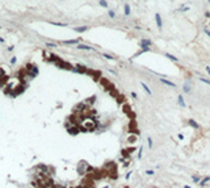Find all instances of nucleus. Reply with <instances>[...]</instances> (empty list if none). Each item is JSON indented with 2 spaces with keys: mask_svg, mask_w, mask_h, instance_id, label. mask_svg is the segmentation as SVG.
<instances>
[{
  "mask_svg": "<svg viewBox=\"0 0 210 188\" xmlns=\"http://www.w3.org/2000/svg\"><path fill=\"white\" fill-rule=\"evenodd\" d=\"M46 45H47V46H50V47H55L56 46L55 43H46Z\"/></svg>",
  "mask_w": 210,
  "mask_h": 188,
  "instance_id": "nucleus-33",
  "label": "nucleus"
},
{
  "mask_svg": "<svg viewBox=\"0 0 210 188\" xmlns=\"http://www.w3.org/2000/svg\"><path fill=\"white\" fill-rule=\"evenodd\" d=\"M16 61H17V58H16V57H13V58L11 59V62H12V63H14V62H16Z\"/></svg>",
  "mask_w": 210,
  "mask_h": 188,
  "instance_id": "nucleus-34",
  "label": "nucleus"
},
{
  "mask_svg": "<svg viewBox=\"0 0 210 188\" xmlns=\"http://www.w3.org/2000/svg\"><path fill=\"white\" fill-rule=\"evenodd\" d=\"M160 83H163V84L168 86V87L176 88V83H172V82H169V80H167V79H166V78H160Z\"/></svg>",
  "mask_w": 210,
  "mask_h": 188,
  "instance_id": "nucleus-3",
  "label": "nucleus"
},
{
  "mask_svg": "<svg viewBox=\"0 0 210 188\" xmlns=\"http://www.w3.org/2000/svg\"><path fill=\"white\" fill-rule=\"evenodd\" d=\"M77 49H79V50H88V51H93V47L88 46V45H83V43L77 45Z\"/></svg>",
  "mask_w": 210,
  "mask_h": 188,
  "instance_id": "nucleus-8",
  "label": "nucleus"
},
{
  "mask_svg": "<svg viewBox=\"0 0 210 188\" xmlns=\"http://www.w3.org/2000/svg\"><path fill=\"white\" fill-rule=\"evenodd\" d=\"M184 188H192V187H190V186H185Z\"/></svg>",
  "mask_w": 210,
  "mask_h": 188,
  "instance_id": "nucleus-36",
  "label": "nucleus"
},
{
  "mask_svg": "<svg viewBox=\"0 0 210 188\" xmlns=\"http://www.w3.org/2000/svg\"><path fill=\"white\" fill-rule=\"evenodd\" d=\"M147 145H148V149H152V147H154V142H152V138H151V137H147Z\"/></svg>",
  "mask_w": 210,
  "mask_h": 188,
  "instance_id": "nucleus-16",
  "label": "nucleus"
},
{
  "mask_svg": "<svg viewBox=\"0 0 210 188\" xmlns=\"http://www.w3.org/2000/svg\"><path fill=\"white\" fill-rule=\"evenodd\" d=\"M140 86H142V88H143V89H145V91H146V94H147V95H152L151 89L148 88V86H147L146 83H143V82H142V83H140Z\"/></svg>",
  "mask_w": 210,
  "mask_h": 188,
  "instance_id": "nucleus-12",
  "label": "nucleus"
},
{
  "mask_svg": "<svg viewBox=\"0 0 210 188\" xmlns=\"http://www.w3.org/2000/svg\"><path fill=\"white\" fill-rule=\"evenodd\" d=\"M80 38H76V40H68V41H62L63 45H79L80 42Z\"/></svg>",
  "mask_w": 210,
  "mask_h": 188,
  "instance_id": "nucleus-6",
  "label": "nucleus"
},
{
  "mask_svg": "<svg viewBox=\"0 0 210 188\" xmlns=\"http://www.w3.org/2000/svg\"><path fill=\"white\" fill-rule=\"evenodd\" d=\"M205 70H206V72H208V75L210 76V66H209V65H206V66H205Z\"/></svg>",
  "mask_w": 210,
  "mask_h": 188,
  "instance_id": "nucleus-28",
  "label": "nucleus"
},
{
  "mask_svg": "<svg viewBox=\"0 0 210 188\" xmlns=\"http://www.w3.org/2000/svg\"><path fill=\"white\" fill-rule=\"evenodd\" d=\"M145 174L148 175V176H154V175H155V171H154V170H146Z\"/></svg>",
  "mask_w": 210,
  "mask_h": 188,
  "instance_id": "nucleus-21",
  "label": "nucleus"
},
{
  "mask_svg": "<svg viewBox=\"0 0 210 188\" xmlns=\"http://www.w3.org/2000/svg\"><path fill=\"white\" fill-rule=\"evenodd\" d=\"M124 12H125V14H126V16H129V14H130V5H129V4H125V8H124Z\"/></svg>",
  "mask_w": 210,
  "mask_h": 188,
  "instance_id": "nucleus-18",
  "label": "nucleus"
},
{
  "mask_svg": "<svg viewBox=\"0 0 210 188\" xmlns=\"http://www.w3.org/2000/svg\"><path fill=\"white\" fill-rule=\"evenodd\" d=\"M208 1H209V3H210V0H208Z\"/></svg>",
  "mask_w": 210,
  "mask_h": 188,
  "instance_id": "nucleus-37",
  "label": "nucleus"
},
{
  "mask_svg": "<svg viewBox=\"0 0 210 188\" xmlns=\"http://www.w3.org/2000/svg\"><path fill=\"white\" fill-rule=\"evenodd\" d=\"M50 24H53V25H56V26H67V24H64V22H55V21H50Z\"/></svg>",
  "mask_w": 210,
  "mask_h": 188,
  "instance_id": "nucleus-22",
  "label": "nucleus"
},
{
  "mask_svg": "<svg viewBox=\"0 0 210 188\" xmlns=\"http://www.w3.org/2000/svg\"><path fill=\"white\" fill-rule=\"evenodd\" d=\"M131 175H133V171H129L127 174H126V179H129V178L131 176Z\"/></svg>",
  "mask_w": 210,
  "mask_h": 188,
  "instance_id": "nucleus-29",
  "label": "nucleus"
},
{
  "mask_svg": "<svg viewBox=\"0 0 210 188\" xmlns=\"http://www.w3.org/2000/svg\"><path fill=\"white\" fill-rule=\"evenodd\" d=\"M103 57H105L106 59H109V61H112V59H114V57L110 55V54H106V53H103Z\"/></svg>",
  "mask_w": 210,
  "mask_h": 188,
  "instance_id": "nucleus-24",
  "label": "nucleus"
},
{
  "mask_svg": "<svg viewBox=\"0 0 210 188\" xmlns=\"http://www.w3.org/2000/svg\"><path fill=\"white\" fill-rule=\"evenodd\" d=\"M82 125H83V128L85 130H95V128H96V121L95 120H92V118H85L83 122H82Z\"/></svg>",
  "mask_w": 210,
  "mask_h": 188,
  "instance_id": "nucleus-2",
  "label": "nucleus"
},
{
  "mask_svg": "<svg viewBox=\"0 0 210 188\" xmlns=\"http://www.w3.org/2000/svg\"><path fill=\"white\" fill-rule=\"evenodd\" d=\"M98 4H100L101 7H104V8H108V1L106 0H98Z\"/></svg>",
  "mask_w": 210,
  "mask_h": 188,
  "instance_id": "nucleus-20",
  "label": "nucleus"
},
{
  "mask_svg": "<svg viewBox=\"0 0 210 188\" xmlns=\"http://www.w3.org/2000/svg\"><path fill=\"white\" fill-rule=\"evenodd\" d=\"M208 181H210V176H205V178H202V179H201V181H200V187H205L206 186V183H208Z\"/></svg>",
  "mask_w": 210,
  "mask_h": 188,
  "instance_id": "nucleus-11",
  "label": "nucleus"
},
{
  "mask_svg": "<svg viewBox=\"0 0 210 188\" xmlns=\"http://www.w3.org/2000/svg\"><path fill=\"white\" fill-rule=\"evenodd\" d=\"M177 138L180 139V141H182V139H184V134H182V133H179V134H177Z\"/></svg>",
  "mask_w": 210,
  "mask_h": 188,
  "instance_id": "nucleus-27",
  "label": "nucleus"
},
{
  "mask_svg": "<svg viewBox=\"0 0 210 188\" xmlns=\"http://www.w3.org/2000/svg\"><path fill=\"white\" fill-rule=\"evenodd\" d=\"M177 12H187V11H189V7H187V5H181V7L179 8V9H176Z\"/></svg>",
  "mask_w": 210,
  "mask_h": 188,
  "instance_id": "nucleus-17",
  "label": "nucleus"
},
{
  "mask_svg": "<svg viewBox=\"0 0 210 188\" xmlns=\"http://www.w3.org/2000/svg\"><path fill=\"white\" fill-rule=\"evenodd\" d=\"M140 54H143V51H142V50H139V51H138V53H137V54H135V55H134V58H137V57H139Z\"/></svg>",
  "mask_w": 210,
  "mask_h": 188,
  "instance_id": "nucleus-30",
  "label": "nucleus"
},
{
  "mask_svg": "<svg viewBox=\"0 0 210 188\" xmlns=\"http://www.w3.org/2000/svg\"><path fill=\"white\" fill-rule=\"evenodd\" d=\"M187 122H188V125H189V126H190V128H193V129H200V125H198V122H197V121H194L193 118H189V120H188Z\"/></svg>",
  "mask_w": 210,
  "mask_h": 188,
  "instance_id": "nucleus-4",
  "label": "nucleus"
},
{
  "mask_svg": "<svg viewBox=\"0 0 210 188\" xmlns=\"http://www.w3.org/2000/svg\"><path fill=\"white\" fill-rule=\"evenodd\" d=\"M205 17H208V19L210 17V12H209V11H206V12H205Z\"/></svg>",
  "mask_w": 210,
  "mask_h": 188,
  "instance_id": "nucleus-32",
  "label": "nucleus"
},
{
  "mask_svg": "<svg viewBox=\"0 0 210 188\" xmlns=\"http://www.w3.org/2000/svg\"><path fill=\"white\" fill-rule=\"evenodd\" d=\"M131 97H133V99H137V94H135V92H131Z\"/></svg>",
  "mask_w": 210,
  "mask_h": 188,
  "instance_id": "nucleus-31",
  "label": "nucleus"
},
{
  "mask_svg": "<svg viewBox=\"0 0 210 188\" xmlns=\"http://www.w3.org/2000/svg\"><path fill=\"white\" fill-rule=\"evenodd\" d=\"M140 50H142L143 53H148V51H151V47H148V46H145V47H142V49H140Z\"/></svg>",
  "mask_w": 210,
  "mask_h": 188,
  "instance_id": "nucleus-26",
  "label": "nucleus"
},
{
  "mask_svg": "<svg viewBox=\"0 0 210 188\" xmlns=\"http://www.w3.org/2000/svg\"><path fill=\"white\" fill-rule=\"evenodd\" d=\"M155 21H156V25L159 29H161V26H163V21H161V16L160 13H155Z\"/></svg>",
  "mask_w": 210,
  "mask_h": 188,
  "instance_id": "nucleus-5",
  "label": "nucleus"
},
{
  "mask_svg": "<svg viewBox=\"0 0 210 188\" xmlns=\"http://www.w3.org/2000/svg\"><path fill=\"white\" fill-rule=\"evenodd\" d=\"M166 57H167V58H168V59H171V61H172V62H177V61H179V59H177V58H176V57H175V55H172V54H169V53H166Z\"/></svg>",
  "mask_w": 210,
  "mask_h": 188,
  "instance_id": "nucleus-15",
  "label": "nucleus"
},
{
  "mask_svg": "<svg viewBox=\"0 0 210 188\" xmlns=\"http://www.w3.org/2000/svg\"><path fill=\"white\" fill-rule=\"evenodd\" d=\"M182 89H184V92H185V94H190L192 87H190V84H189V83H185V84H184V87H182Z\"/></svg>",
  "mask_w": 210,
  "mask_h": 188,
  "instance_id": "nucleus-13",
  "label": "nucleus"
},
{
  "mask_svg": "<svg viewBox=\"0 0 210 188\" xmlns=\"http://www.w3.org/2000/svg\"><path fill=\"white\" fill-rule=\"evenodd\" d=\"M177 103H179V105L181 107V108H185V107H187V103H185L182 95H179V96H177Z\"/></svg>",
  "mask_w": 210,
  "mask_h": 188,
  "instance_id": "nucleus-7",
  "label": "nucleus"
},
{
  "mask_svg": "<svg viewBox=\"0 0 210 188\" xmlns=\"http://www.w3.org/2000/svg\"><path fill=\"white\" fill-rule=\"evenodd\" d=\"M192 181H193L194 184H200V181H201V178L198 176V175H193V176H192Z\"/></svg>",
  "mask_w": 210,
  "mask_h": 188,
  "instance_id": "nucleus-14",
  "label": "nucleus"
},
{
  "mask_svg": "<svg viewBox=\"0 0 210 188\" xmlns=\"http://www.w3.org/2000/svg\"><path fill=\"white\" fill-rule=\"evenodd\" d=\"M139 141V137H138V133H130L127 137H126V144L129 146H135Z\"/></svg>",
  "mask_w": 210,
  "mask_h": 188,
  "instance_id": "nucleus-1",
  "label": "nucleus"
},
{
  "mask_svg": "<svg viewBox=\"0 0 210 188\" xmlns=\"http://www.w3.org/2000/svg\"><path fill=\"white\" fill-rule=\"evenodd\" d=\"M88 26H76V28H74V30L75 32H77V33H83V32H85V30H88Z\"/></svg>",
  "mask_w": 210,
  "mask_h": 188,
  "instance_id": "nucleus-9",
  "label": "nucleus"
},
{
  "mask_svg": "<svg viewBox=\"0 0 210 188\" xmlns=\"http://www.w3.org/2000/svg\"><path fill=\"white\" fill-rule=\"evenodd\" d=\"M108 14H109V17H112V19H114V17H116V12L112 11V9L108 11Z\"/></svg>",
  "mask_w": 210,
  "mask_h": 188,
  "instance_id": "nucleus-25",
  "label": "nucleus"
},
{
  "mask_svg": "<svg viewBox=\"0 0 210 188\" xmlns=\"http://www.w3.org/2000/svg\"><path fill=\"white\" fill-rule=\"evenodd\" d=\"M198 79H200V82H202V83H205V84L210 86V80H209V79H206V78H202V76H200Z\"/></svg>",
  "mask_w": 210,
  "mask_h": 188,
  "instance_id": "nucleus-19",
  "label": "nucleus"
},
{
  "mask_svg": "<svg viewBox=\"0 0 210 188\" xmlns=\"http://www.w3.org/2000/svg\"><path fill=\"white\" fill-rule=\"evenodd\" d=\"M151 45H152V42L150 40H142V41H140V47H145V46L151 47Z\"/></svg>",
  "mask_w": 210,
  "mask_h": 188,
  "instance_id": "nucleus-10",
  "label": "nucleus"
},
{
  "mask_svg": "<svg viewBox=\"0 0 210 188\" xmlns=\"http://www.w3.org/2000/svg\"><path fill=\"white\" fill-rule=\"evenodd\" d=\"M205 33H206V34H208L209 37H210V30H209V29H206V28H205Z\"/></svg>",
  "mask_w": 210,
  "mask_h": 188,
  "instance_id": "nucleus-35",
  "label": "nucleus"
},
{
  "mask_svg": "<svg viewBox=\"0 0 210 188\" xmlns=\"http://www.w3.org/2000/svg\"><path fill=\"white\" fill-rule=\"evenodd\" d=\"M143 157V147H139V150H138V159H142Z\"/></svg>",
  "mask_w": 210,
  "mask_h": 188,
  "instance_id": "nucleus-23",
  "label": "nucleus"
}]
</instances>
